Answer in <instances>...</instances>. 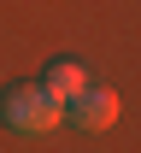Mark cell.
Wrapping results in <instances>:
<instances>
[{"mask_svg": "<svg viewBox=\"0 0 141 153\" xmlns=\"http://www.w3.org/2000/svg\"><path fill=\"white\" fill-rule=\"evenodd\" d=\"M59 118H65V106L41 82H12L0 94V124L12 135H47V130H59Z\"/></svg>", "mask_w": 141, "mask_h": 153, "instance_id": "cell-1", "label": "cell"}, {"mask_svg": "<svg viewBox=\"0 0 141 153\" xmlns=\"http://www.w3.org/2000/svg\"><path fill=\"white\" fill-rule=\"evenodd\" d=\"M65 124H71V130H82V135L112 130V124H118V94H112V88H100V82L77 88V94L65 100Z\"/></svg>", "mask_w": 141, "mask_h": 153, "instance_id": "cell-2", "label": "cell"}, {"mask_svg": "<svg viewBox=\"0 0 141 153\" xmlns=\"http://www.w3.org/2000/svg\"><path fill=\"white\" fill-rule=\"evenodd\" d=\"M41 88L65 106L77 88H88V65H82V59H53V65H47V76H41Z\"/></svg>", "mask_w": 141, "mask_h": 153, "instance_id": "cell-3", "label": "cell"}]
</instances>
